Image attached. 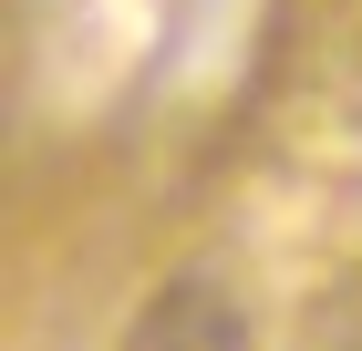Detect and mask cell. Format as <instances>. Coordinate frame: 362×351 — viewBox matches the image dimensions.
<instances>
[{
    "label": "cell",
    "instance_id": "6da1fadb",
    "mask_svg": "<svg viewBox=\"0 0 362 351\" xmlns=\"http://www.w3.org/2000/svg\"><path fill=\"white\" fill-rule=\"evenodd\" d=\"M124 351H259L249 299L207 269H176L166 290H145V310L124 321Z\"/></svg>",
    "mask_w": 362,
    "mask_h": 351
}]
</instances>
